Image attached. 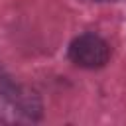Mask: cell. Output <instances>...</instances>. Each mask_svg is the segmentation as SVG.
<instances>
[{"label":"cell","mask_w":126,"mask_h":126,"mask_svg":"<svg viewBox=\"0 0 126 126\" xmlns=\"http://www.w3.org/2000/svg\"><path fill=\"white\" fill-rule=\"evenodd\" d=\"M43 114L39 94L24 85H0V122L4 124H32Z\"/></svg>","instance_id":"1"},{"label":"cell","mask_w":126,"mask_h":126,"mask_svg":"<svg viewBox=\"0 0 126 126\" xmlns=\"http://www.w3.org/2000/svg\"><path fill=\"white\" fill-rule=\"evenodd\" d=\"M98 2H112V0H98Z\"/></svg>","instance_id":"3"},{"label":"cell","mask_w":126,"mask_h":126,"mask_svg":"<svg viewBox=\"0 0 126 126\" xmlns=\"http://www.w3.org/2000/svg\"><path fill=\"white\" fill-rule=\"evenodd\" d=\"M110 45L98 33L87 32L69 43V59L83 69H100L108 63Z\"/></svg>","instance_id":"2"}]
</instances>
